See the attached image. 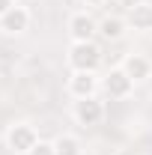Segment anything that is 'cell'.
Wrapping results in <instances>:
<instances>
[{"instance_id": "obj_1", "label": "cell", "mask_w": 152, "mask_h": 155, "mask_svg": "<svg viewBox=\"0 0 152 155\" xmlns=\"http://www.w3.org/2000/svg\"><path fill=\"white\" fill-rule=\"evenodd\" d=\"M66 63L72 72H98L101 66V48L95 42H72L69 45V54Z\"/></svg>"}, {"instance_id": "obj_2", "label": "cell", "mask_w": 152, "mask_h": 155, "mask_svg": "<svg viewBox=\"0 0 152 155\" xmlns=\"http://www.w3.org/2000/svg\"><path fill=\"white\" fill-rule=\"evenodd\" d=\"M39 140H42V137H39V131L30 122H12V125L6 128V149L12 155H27Z\"/></svg>"}, {"instance_id": "obj_3", "label": "cell", "mask_w": 152, "mask_h": 155, "mask_svg": "<svg viewBox=\"0 0 152 155\" xmlns=\"http://www.w3.org/2000/svg\"><path fill=\"white\" fill-rule=\"evenodd\" d=\"M101 90H104V96H107V98L122 101V98H128L134 93V81L125 75L122 66H116V69H111L107 75L101 78Z\"/></svg>"}, {"instance_id": "obj_4", "label": "cell", "mask_w": 152, "mask_h": 155, "mask_svg": "<svg viewBox=\"0 0 152 155\" xmlns=\"http://www.w3.org/2000/svg\"><path fill=\"white\" fill-rule=\"evenodd\" d=\"M72 119H75L78 125H84V128H93V125H98V122L104 119V104L95 96L75 98V104H72Z\"/></svg>"}, {"instance_id": "obj_5", "label": "cell", "mask_w": 152, "mask_h": 155, "mask_svg": "<svg viewBox=\"0 0 152 155\" xmlns=\"http://www.w3.org/2000/svg\"><path fill=\"white\" fill-rule=\"evenodd\" d=\"M66 30H69V39H72V42H93V39L98 36V21H95L87 9H84V12H72Z\"/></svg>"}, {"instance_id": "obj_6", "label": "cell", "mask_w": 152, "mask_h": 155, "mask_svg": "<svg viewBox=\"0 0 152 155\" xmlns=\"http://www.w3.org/2000/svg\"><path fill=\"white\" fill-rule=\"evenodd\" d=\"M98 87H101V81L95 72H72L66 81V90L72 98H90L98 93Z\"/></svg>"}, {"instance_id": "obj_7", "label": "cell", "mask_w": 152, "mask_h": 155, "mask_svg": "<svg viewBox=\"0 0 152 155\" xmlns=\"http://www.w3.org/2000/svg\"><path fill=\"white\" fill-rule=\"evenodd\" d=\"M27 27H30V9L21 3H15L6 15H0V33L6 36H21Z\"/></svg>"}, {"instance_id": "obj_8", "label": "cell", "mask_w": 152, "mask_h": 155, "mask_svg": "<svg viewBox=\"0 0 152 155\" xmlns=\"http://www.w3.org/2000/svg\"><path fill=\"white\" fill-rule=\"evenodd\" d=\"M119 66L125 69V75L131 78L134 84H140V81L152 78V63L143 57V54H125V60H122Z\"/></svg>"}, {"instance_id": "obj_9", "label": "cell", "mask_w": 152, "mask_h": 155, "mask_svg": "<svg viewBox=\"0 0 152 155\" xmlns=\"http://www.w3.org/2000/svg\"><path fill=\"white\" fill-rule=\"evenodd\" d=\"M125 24L131 27V30H137V33H149L152 30V3H140V6H134V9H128L125 12Z\"/></svg>"}, {"instance_id": "obj_10", "label": "cell", "mask_w": 152, "mask_h": 155, "mask_svg": "<svg viewBox=\"0 0 152 155\" xmlns=\"http://www.w3.org/2000/svg\"><path fill=\"white\" fill-rule=\"evenodd\" d=\"M125 18H116V15H107V18L98 21V36L107 39V42H119V39L125 36Z\"/></svg>"}, {"instance_id": "obj_11", "label": "cell", "mask_w": 152, "mask_h": 155, "mask_svg": "<svg viewBox=\"0 0 152 155\" xmlns=\"http://www.w3.org/2000/svg\"><path fill=\"white\" fill-rule=\"evenodd\" d=\"M54 152L57 155H84V146L75 134H60L54 140Z\"/></svg>"}, {"instance_id": "obj_12", "label": "cell", "mask_w": 152, "mask_h": 155, "mask_svg": "<svg viewBox=\"0 0 152 155\" xmlns=\"http://www.w3.org/2000/svg\"><path fill=\"white\" fill-rule=\"evenodd\" d=\"M27 155H57V152H54V143H48V140H39V143H36V146H33Z\"/></svg>"}, {"instance_id": "obj_13", "label": "cell", "mask_w": 152, "mask_h": 155, "mask_svg": "<svg viewBox=\"0 0 152 155\" xmlns=\"http://www.w3.org/2000/svg\"><path fill=\"white\" fill-rule=\"evenodd\" d=\"M15 3H18V0H0V15H6V12H9Z\"/></svg>"}, {"instance_id": "obj_14", "label": "cell", "mask_w": 152, "mask_h": 155, "mask_svg": "<svg viewBox=\"0 0 152 155\" xmlns=\"http://www.w3.org/2000/svg\"><path fill=\"white\" fill-rule=\"evenodd\" d=\"M140 3H143V0H119V6H125V12L134 9V6H140Z\"/></svg>"}, {"instance_id": "obj_15", "label": "cell", "mask_w": 152, "mask_h": 155, "mask_svg": "<svg viewBox=\"0 0 152 155\" xmlns=\"http://www.w3.org/2000/svg\"><path fill=\"white\" fill-rule=\"evenodd\" d=\"M81 3H84V6H87V9H95V6H104V3H107V0H81Z\"/></svg>"}]
</instances>
